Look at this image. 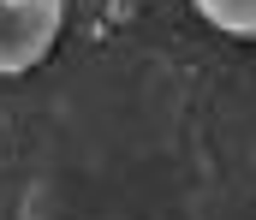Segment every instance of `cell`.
<instances>
[{
  "instance_id": "1",
  "label": "cell",
  "mask_w": 256,
  "mask_h": 220,
  "mask_svg": "<svg viewBox=\"0 0 256 220\" xmlns=\"http://www.w3.org/2000/svg\"><path fill=\"white\" fill-rule=\"evenodd\" d=\"M66 24V0H0V77L30 72Z\"/></svg>"
},
{
  "instance_id": "2",
  "label": "cell",
  "mask_w": 256,
  "mask_h": 220,
  "mask_svg": "<svg viewBox=\"0 0 256 220\" xmlns=\"http://www.w3.org/2000/svg\"><path fill=\"white\" fill-rule=\"evenodd\" d=\"M191 6L214 24V30H226V36H238V42H256V0H191Z\"/></svg>"
}]
</instances>
